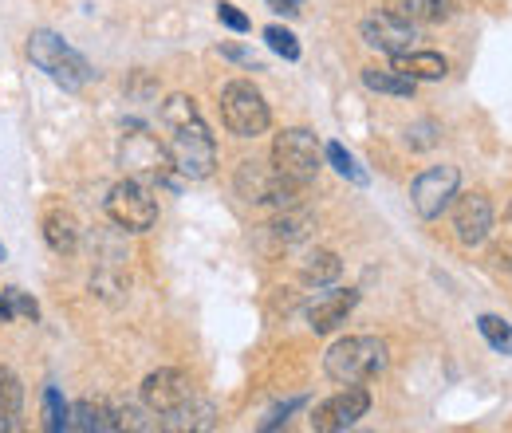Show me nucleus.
<instances>
[{
  "instance_id": "obj_23",
  "label": "nucleus",
  "mask_w": 512,
  "mask_h": 433,
  "mask_svg": "<svg viewBox=\"0 0 512 433\" xmlns=\"http://www.w3.org/2000/svg\"><path fill=\"white\" fill-rule=\"evenodd\" d=\"M477 327H481V335H485V343H489L493 351H501V355L512 359V327L501 315H481Z\"/></svg>"
},
{
  "instance_id": "obj_13",
  "label": "nucleus",
  "mask_w": 512,
  "mask_h": 433,
  "mask_svg": "<svg viewBox=\"0 0 512 433\" xmlns=\"http://www.w3.org/2000/svg\"><path fill=\"white\" fill-rule=\"evenodd\" d=\"M363 40H367L371 48L386 52V56H402V52L414 48L418 32H414L410 20H402V16H394V12H383V16L363 20Z\"/></svg>"
},
{
  "instance_id": "obj_16",
  "label": "nucleus",
  "mask_w": 512,
  "mask_h": 433,
  "mask_svg": "<svg viewBox=\"0 0 512 433\" xmlns=\"http://www.w3.org/2000/svg\"><path fill=\"white\" fill-rule=\"evenodd\" d=\"M394 67L402 71V75H410L414 83L418 79H446L449 63L446 56H438V52H402V56H394Z\"/></svg>"
},
{
  "instance_id": "obj_27",
  "label": "nucleus",
  "mask_w": 512,
  "mask_h": 433,
  "mask_svg": "<svg viewBox=\"0 0 512 433\" xmlns=\"http://www.w3.org/2000/svg\"><path fill=\"white\" fill-rule=\"evenodd\" d=\"M44 410H48V430L52 433H60L71 426V410H67V402L60 398L56 386H48V394H44Z\"/></svg>"
},
{
  "instance_id": "obj_19",
  "label": "nucleus",
  "mask_w": 512,
  "mask_h": 433,
  "mask_svg": "<svg viewBox=\"0 0 512 433\" xmlns=\"http://www.w3.org/2000/svg\"><path fill=\"white\" fill-rule=\"evenodd\" d=\"M339 272H343V260H339L331 248H316V252L304 260V268H300L304 284H312V288L335 284V280H339Z\"/></svg>"
},
{
  "instance_id": "obj_7",
  "label": "nucleus",
  "mask_w": 512,
  "mask_h": 433,
  "mask_svg": "<svg viewBox=\"0 0 512 433\" xmlns=\"http://www.w3.org/2000/svg\"><path fill=\"white\" fill-rule=\"evenodd\" d=\"M237 193L249 205H272V209L300 205V186L288 182L276 166H264V162H241L237 166Z\"/></svg>"
},
{
  "instance_id": "obj_32",
  "label": "nucleus",
  "mask_w": 512,
  "mask_h": 433,
  "mask_svg": "<svg viewBox=\"0 0 512 433\" xmlns=\"http://www.w3.org/2000/svg\"><path fill=\"white\" fill-rule=\"evenodd\" d=\"M268 4H272V8H276V12H284V16H292V12H296V4H300V0H268Z\"/></svg>"
},
{
  "instance_id": "obj_9",
  "label": "nucleus",
  "mask_w": 512,
  "mask_h": 433,
  "mask_svg": "<svg viewBox=\"0 0 512 433\" xmlns=\"http://www.w3.org/2000/svg\"><path fill=\"white\" fill-rule=\"evenodd\" d=\"M457 182H461L457 166H434V170L418 174V178H414V186H410L414 213H418V217H426V221L442 217V209L457 197Z\"/></svg>"
},
{
  "instance_id": "obj_14",
  "label": "nucleus",
  "mask_w": 512,
  "mask_h": 433,
  "mask_svg": "<svg viewBox=\"0 0 512 433\" xmlns=\"http://www.w3.org/2000/svg\"><path fill=\"white\" fill-rule=\"evenodd\" d=\"M355 304H359V292H355V288L323 292V296H316V300L308 304V327H312L316 335H327V331H335L339 323H347V315L355 311Z\"/></svg>"
},
{
  "instance_id": "obj_24",
  "label": "nucleus",
  "mask_w": 512,
  "mask_h": 433,
  "mask_svg": "<svg viewBox=\"0 0 512 433\" xmlns=\"http://www.w3.org/2000/svg\"><path fill=\"white\" fill-rule=\"evenodd\" d=\"M193 119H201V115H197V103H193L190 95H170V99L162 103V123L170 126V130L193 123Z\"/></svg>"
},
{
  "instance_id": "obj_18",
  "label": "nucleus",
  "mask_w": 512,
  "mask_h": 433,
  "mask_svg": "<svg viewBox=\"0 0 512 433\" xmlns=\"http://www.w3.org/2000/svg\"><path fill=\"white\" fill-rule=\"evenodd\" d=\"M363 83L371 87V91H379V95H398V99H410L414 95V79L410 75H402L398 67H363Z\"/></svg>"
},
{
  "instance_id": "obj_33",
  "label": "nucleus",
  "mask_w": 512,
  "mask_h": 433,
  "mask_svg": "<svg viewBox=\"0 0 512 433\" xmlns=\"http://www.w3.org/2000/svg\"><path fill=\"white\" fill-rule=\"evenodd\" d=\"M0 319H12V308H8V296H0Z\"/></svg>"
},
{
  "instance_id": "obj_6",
  "label": "nucleus",
  "mask_w": 512,
  "mask_h": 433,
  "mask_svg": "<svg viewBox=\"0 0 512 433\" xmlns=\"http://www.w3.org/2000/svg\"><path fill=\"white\" fill-rule=\"evenodd\" d=\"M221 119H225V126L237 138H256V134H264L268 123H272L264 95L256 91L253 83H245V79L225 83V91H221Z\"/></svg>"
},
{
  "instance_id": "obj_17",
  "label": "nucleus",
  "mask_w": 512,
  "mask_h": 433,
  "mask_svg": "<svg viewBox=\"0 0 512 433\" xmlns=\"http://www.w3.org/2000/svg\"><path fill=\"white\" fill-rule=\"evenodd\" d=\"M71 426L67 430H83V433H103V430H119V410L115 406H107V402H79L75 410H71Z\"/></svg>"
},
{
  "instance_id": "obj_8",
  "label": "nucleus",
  "mask_w": 512,
  "mask_h": 433,
  "mask_svg": "<svg viewBox=\"0 0 512 433\" xmlns=\"http://www.w3.org/2000/svg\"><path fill=\"white\" fill-rule=\"evenodd\" d=\"M107 217L127 233H146L158 221V201L142 182L127 178V182L111 186V193H107Z\"/></svg>"
},
{
  "instance_id": "obj_1",
  "label": "nucleus",
  "mask_w": 512,
  "mask_h": 433,
  "mask_svg": "<svg viewBox=\"0 0 512 433\" xmlns=\"http://www.w3.org/2000/svg\"><path fill=\"white\" fill-rule=\"evenodd\" d=\"M386 363H390V355H386V343L379 335H347V339H339V343L327 351V359H323L327 374H331L335 382H343V386L379 378V374L386 371Z\"/></svg>"
},
{
  "instance_id": "obj_2",
  "label": "nucleus",
  "mask_w": 512,
  "mask_h": 433,
  "mask_svg": "<svg viewBox=\"0 0 512 433\" xmlns=\"http://www.w3.org/2000/svg\"><path fill=\"white\" fill-rule=\"evenodd\" d=\"M119 166L127 170V178L142 182V186H166L174 178V158L170 146H162L154 134L146 130H130L127 138L119 142Z\"/></svg>"
},
{
  "instance_id": "obj_11",
  "label": "nucleus",
  "mask_w": 512,
  "mask_h": 433,
  "mask_svg": "<svg viewBox=\"0 0 512 433\" xmlns=\"http://www.w3.org/2000/svg\"><path fill=\"white\" fill-rule=\"evenodd\" d=\"M142 402H146V410L150 414H178L186 402H193V386L190 378L182 371H174V367H162V371L146 374V382H142Z\"/></svg>"
},
{
  "instance_id": "obj_10",
  "label": "nucleus",
  "mask_w": 512,
  "mask_h": 433,
  "mask_svg": "<svg viewBox=\"0 0 512 433\" xmlns=\"http://www.w3.org/2000/svg\"><path fill=\"white\" fill-rule=\"evenodd\" d=\"M367 410H371V394L363 390V382H355V386L331 394L327 402H320V406L312 410V430H320V433L347 430V426H355Z\"/></svg>"
},
{
  "instance_id": "obj_30",
  "label": "nucleus",
  "mask_w": 512,
  "mask_h": 433,
  "mask_svg": "<svg viewBox=\"0 0 512 433\" xmlns=\"http://www.w3.org/2000/svg\"><path fill=\"white\" fill-rule=\"evenodd\" d=\"M406 142L414 146V150H430L438 138H434V123H418L410 126V134H406Z\"/></svg>"
},
{
  "instance_id": "obj_4",
  "label": "nucleus",
  "mask_w": 512,
  "mask_h": 433,
  "mask_svg": "<svg viewBox=\"0 0 512 433\" xmlns=\"http://www.w3.org/2000/svg\"><path fill=\"white\" fill-rule=\"evenodd\" d=\"M272 166L296 182V186H308L316 174H320V142L312 130L304 126H292V130H280L276 142H272Z\"/></svg>"
},
{
  "instance_id": "obj_25",
  "label": "nucleus",
  "mask_w": 512,
  "mask_h": 433,
  "mask_svg": "<svg viewBox=\"0 0 512 433\" xmlns=\"http://www.w3.org/2000/svg\"><path fill=\"white\" fill-rule=\"evenodd\" d=\"M323 154H327V162H331V166H335V170H339L347 182L367 186V170H359V162H355V158H351V154H347L339 142H327V150H323Z\"/></svg>"
},
{
  "instance_id": "obj_31",
  "label": "nucleus",
  "mask_w": 512,
  "mask_h": 433,
  "mask_svg": "<svg viewBox=\"0 0 512 433\" xmlns=\"http://www.w3.org/2000/svg\"><path fill=\"white\" fill-rule=\"evenodd\" d=\"M221 56H229V60L249 63V67H256V71H260V63L253 60V52H245V48H237V44H225V48H221Z\"/></svg>"
},
{
  "instance_id": "obj_28",
  "label": "nucleus",
  "mask_w": 512,
  "mask_h": 433,
  "mask_svg": "<svg viewBox=\"0 0 512 433\" xmlns=\"http://www.w3.org/2000/svg\"><path fill=\"white\" fill-rule=\"evenodd\" d=\"M4 296H8V308H12V319H16V315H20V319H32V323L40 319V308H36V300H28L24 292H16V288H8Z\"/></svg>"
},
{
  "instance_id": "obj_12",
  "label": "nucleus",
  "mask_w": 512,
  "mask_h": 433,
  "mask_svg": "<svg viewBox=\"0 0 512 433\" xmlns=\"http://www.w3.org/2000/svg\"><path fill=\"white\" fill-rule=\"evenodd\" d=\"M453 229L461 245H481L493 233V205L485 193H457L453 197Z\"/></svg>"
},
{
  "instance_id": "obj_20",
  "label": "nucleus",
  "mask_w": 512,
  "mask_h": 433,
  "mask_svg": "<svg viewBox=\"0 0 512 433\" xmlns=\"http://www.w3.org/2000/svg\"><path fill=\"white\" fill-rule=\"evenodd\" d=\"M453 12V0H398L394 16L410 20V24H438Z\"/></svg>"
},
{
  "instance_id": "obj_15",
  "label": "nucleus",
  "mask_w": 512,
  "mask_h": 433,
  "mask_svg": "<svg viewBox=\"0 0 512 433\" xmlns=\"http://www.w3.org/2000/svg\"><path fill=\"white\" fill-rule=\"evenodd\" d=\"M44 241L56 248L60 256H71L79 248V221L67 213V209H52L44 217Z\"/></svg>"
},
{
  "instance_id": "obj_34",
  "label": "nucleus",
  "mask_w": 512,
  "mask_h": 433,
  "mask_svg": "<svg viewBox=\"0 0 512 433\" xmlns=\"http://www.w3.org/2000/svg\"><path fill=\"white\" fill-rule=\"evenodd\" d=\"M0 260H4V248H0Z\"/></svg>"
},
{
  "instance_id": "obj_3",
  "label": "nucleus",
  "mask_w": 512,
  "mask_h": 433,
  "mask_svg": "<svg viewBox=\"0 0 512 433\" xmlns=\"http://www.w3.org/2000/svg\"><path fill=\"white\" fill-rule=\"evenodd\" d=\"M28 60L36 63L40 71H48L60 87L67 91H79L95 71H91V63L83 60L79 52H71L64 40L56 36V32H48V28H40V32H32V40H28Z\"/></svg>"
},
{
  "instance_id": "obj_29",
  "label": "nucleus",
  "mask_w": 512,
  "mask_h": 433,
  "mask_svg": "<svg viewBox=\"0 0 512 433\" xmlns=\"http://www.w3.org/2000/svg\"><path fill=\"white\" fill-rule=\"evenodd\" d=\"M217 20H221L229 32H249V16H245L237 4H225V0H221V4H217Z\"/></svg>"
},
{
  "instance_id": "obj_5",
  "label": "nucleus",
  "mask_w": 512,
  "mask_h": 433,
  "mask_svg": "<svg viewBox=\"0 0 512 433\" xmlns=\"http://www.w3.org/2000/svg\"><path fill=\"white\" fill-rule=\"evenodd\" d=\"M170 158H174V170L190 182H201L213 174L217 166V142L209 134V126L201 119H193L186 126H174V142H170Z\"/></svg>"
},
{
  "instance_id": "obj_21",
  "label": "nucleus",
  "mask_w": 512,
  "mask_h": 433,
  "mask_svg": "<svg viewBox=\"0 0 512 433\" xmlns=\"http://www.w3.org/2000/svg\"><path fill=\"white\" fill-rule=\"evenodd\" d=\"M316 229V221L304 213V209H296V205H288V209H280V217L272 221V233L284 241V245H292V241H304L308 233Z\"/></svg>"
},
{
  "instance_id": "obj_22",
  "label": "nucleus",
  "mask_w": 512,
  "mask_h": 433,
  "mask_svg": "<svg viewBox=\"0 0 512 433\" xmlns=\"http://www.w3.org/2000/svg\"><path fill=\"white\" fill-rule=\"evenodd\" d=\"M20 402H24L20 378L8 371V367H0V430H12V426H16Z\"/></svg>"
},
{
  "instance_id": "obj_26",
  "label": "nucleus",
  "mask_w": 512,
  "mask_h": 433,
  "mask_svg": "<svg viewBox=\"0 0 512 433\" xmlns=\"http://www.w3.org/2000/svg\"><path fill=\"white\" fill-rule=\"evenodd\" d=\"M264 40H268V48H272L276 56H284V60H300V44H296V36H292L288 28L272 24V28H264Z\"/></svg>"
}]
</instances>
